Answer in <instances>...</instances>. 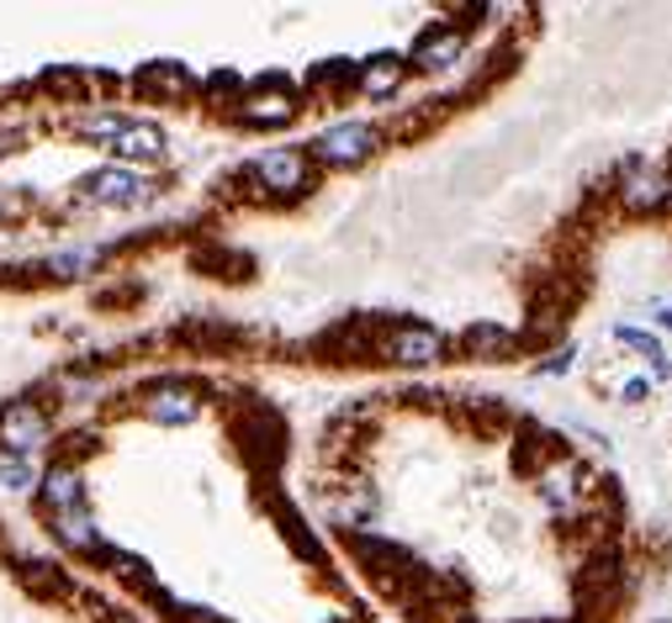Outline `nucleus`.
Returning <instances> with one entry per match:
<instances>
[{
	"label": "nucleus",
	"mask_w": 672,
	"mask_h": 623,
	"mask_svg": "<svg viewBox=\"0 0 672 623\" xmlns=\"http://www.w3.org/2000/svg\"><path fill=\"white\" fill-rule=\"evenodd\" d=\"M0 445L11 449V454H32V449L48 445V413H43V402H5L0 407Z\"/></svg>",
	"instance_id": "20e7f679"
},
{
	"label": "nucleus",
	"mask_w": 672,
	"mask_h": 623,
	"mask_svg": "<svg viewBox=\"0 0 672 623\" xmlns=\"http://www.w3.org/2000/svg\"><path fill=\"white\" fill-rule=\"evenodd\" d=\"M619 196H625L630 211H657L672 196V175H662L657 164L636 159V164H625V175H619Z\"/></svg>",
	"instance_id": "6e6552de"
},
{
	"label": "nucleus",
	"mask_w": 672,
	"mask_h": 623,
	"mask_svg": "<svg viewBox=\"0 0 672 623\" xmlns=\"http://www.w3.org/2000/svg\"><path fill=\"white\" fill-rule=\"evenodd\" d=\"M43 503L54 507V512H75V507H86V481L80 471H69V465H54V471L43 475Z\"/></svg>",
	"instance_id": "9b49d317"
},
{
	"label": "nucleus",
	"mask_w": 672,
	"mask_h": 623,
	"mask_svg": "<svg viewBox=\"0 0 672 623\" xmlns=\"http://www.w3.org/2000/svg\"><path fill=\"white\" fill-rule=\"evenodd\" d=\"M460 59V32L451 27H434L419 37V48H413V64L419 69H445V64H456Z\"/></svg>",
	"instance_id": "ddd939ff"
},
{
	"label": "nucleus",
	"mask_w": 672,
	"mask_h": 623,
	"mask_svg": "<svg viewBox=\"0 0 672 623\" xmlns=\"http://www.w3.org/2000/svg\"><path fill=\"white\" fill-rule=\"evenodd\" d=\"M239 117L249 127H286L297 117V95H292V85L281 74H271V80H260V85H249L239 95Z\"/></svg>",
	"instance_id": "7ed1b4c3"
},
{
	"label": "nucleus",
	"mask_w": 672,
	"mask_h": 623,
	"mask_svg": "<svg viewBox=\"0 0 672 623\" xmlns=\"http://www.w3.org/2000/svg\"><path fill=\"white\" fill-rule=\"evenodd\" d=\"M572 475H578L572 465H567V471H550L546 475V503H561V507L572 503Z\"/></svg>",
	"instance_id": "a211bd4d"
},
{
	"label": "nucleus",
	"mask_w": 672,
	"mask_h": 623,
	"mask_svg": "<svg viewBox=\"0 0 672 623\" xmlns=\"http://www.w3.org/2000/svg\"><path fill=\"white\" fill-rule=\"evenodd\" d=\"M398 85H402V64L392 59V54H381V59H371L366 69H361V90L376 95V101H387Z\"/></svg>",
	"instance_id": "2eb2a0df"
},
{
	"label": "nucleus",
	"mask_w": 672,
	"mask_h": 623,
	"mask_svg": "<svg viewBox=\"0 0 672 623\" xmlns=\"http://www.w3.org/2000/svg\"><path fill=\"white\" fill-rule=\"evenodd\" d=\"M376 143H381V132H376L371 122H339V127H329V132H318L312 159H318V164H334V170H344V164H361V159H371V153H376Z\"/></svg>",
	"instance_id": "f03ea898"
},
{
	"label": "nucleus",
	"mask_w": 672,
	"mask_h": 623,
	"mask_svg": "<svg viewBox=\"0 0 672 623\" xmlns=\"http://www.w3.org/2000/svg\"><path fill=\"white\" fill-rule=\"evenodd\" d=\"M0 481H5L11 492H27V486H32V471H27V465H0Z\"/></svg>",
	"instance_id": "aec40b11"
},
{
	"label": "nucleus",
	"mask_w": 672,
	"mask_h": 623,
	"mask_svg": "<svg viewBox=\"0 0 672 623\" xmlns=\"http://www.w3.org/2000/svg\"><path fill=\"white\" fill-rule=\"evenodd\" d=\"M668 623H672V619H668Z\"/></svg>",
	"instance_id": "5701e85b"
},
{
	"label": "nucleus",
	"mask_w": 672,
	"mask_h": 623,
	"mask_svg": "<svg viewBox=\"0 0 672 623\" xmlns=\"http://www.w3.org/2000/svg\"><path fill=\"white\" fill-rule=\"evenodd\" d=\"M191 623H223V619H213V613H196V619H191Z\"/></svg>",
	"instance_id": "4be33fe9"
},
{
	"label": "nucleus",
	"mask_w": 672,
	"mask_h": 623,
	"mask_svg": "<svg viewBox=\"0 0 672 623\" xmlns=\"http://www.w3.org/2000/svg\"><path fill=\"white\" fill-rule=\"evenodd\" d=\"M133 85L149 90V95H170V101H181L185 90H191V69L175 64V59H159V64H144Z\"/></svg>",
	"instance_id": "9d476101"
},
{
	"label": "nucleus",
	"mask_w": 672,
	"mask_h": 623,
	"mask_svg": "<svg viewBox=\"0 0 672 623\" xmlns=\"http://www.w3.org/2000/svg\"><path fill=\"white\" fill-rule=\"evenodd\" d=\"M43 85L54 90L59 101H91V95H86V74H80V69H64V64L43 69Z\"/></svg>",
	"instance_id": "dca6fc26"
},
{
	"label": "nucleus",
	"mask_w": 672,
	"mask_h": 623,
	"mask_svg": "<svg viewBox=\"0 0 672 623\" xmlns=\"http://www.w3.org/2000/svg\"><path fill=\"white\" fill-rule=\"evenodd\" d=\"M614 338H619L625 349H636L641 359H662V338H657V333H641V327H619Z\"/></svg>",
	"instance_id": "f3484780"
},
{
	"label": "nucleus",
	"mask_w": 672,
	"mask_h": 623,
	"mask_svg": "<svg viewBox=\"0 0 672 623\" xmlns=\"http://www.w3.org/2000/svg\"><path fill=\"white\" fill-rule=\"evenodd\" d=\"M460 344H466L477 359H509L514 355V333H509V327H498V323L466 327V338H460Z\"/></svg>",
	"instance_id": "4468645a"
},
{
	"label": "nucleus",
	"mask_w": 672,
	"mask_h": 623,
	"mask_svg": "<svg viewBox=\"0 0 672 623\" xmlns=\"http://www.w3.org/2000/svg\"><path fill=\"white\" fill-rule=\"evenodd\" d=\"M254 180L271 191V196H297L307 191V153L303 149H271L254 159Z\"/></svg>",
	"instance_id": "0eeeda50"
},
{
	"label": "nucleus",
	"mask_w": 672,
	"mask_h": 623,
	"mask_svg": "<svg viewBox=\"0 0 672 623\" xmlns=\"http://www.w3.org/2000/svg\"><path fill=\"white\" fill-rule=\"evenodd\" d=\"M572 355H578V349H572V344H561V349L540 365V376H567V370H572Z\"/></svg>",
	"instance_id": "6ab92c4d"
},
{
	"label": "nucleus",
	"mask_w": 672,
	"mask_h": 623,
	"mask_svg": "<svg viewBox=\"0 0 672 623\" xmlns=\"http://www.w3.org/2000/svg\"><path fill=\"white\" fill-rule=\"evenodd\" d=\"M646 396H651V381H630L625 387V402H646Z\"/></svg>",
	"instance_id": "412c9836"
},
{
	"label": "nucleus",
	"mask_w": 672,
	"mask_h": 623,
	"mask_svg": "<svg viewBox=\"0 0 672 623\" xmlns=\"http://www.w3.org/2000/svg\"><path fill=\"white\" fill-rule=\"evenodd\" d=\"M54 534L75 550V555H101V534H95L91 512L75 507V512H54Z\"/></svg>",
	"instance_id": "f8f14e48"
},
{
	"label": "nucleus",
	"mask_w": 672,
	"mask_h": 623,
	"mask_svg": "<svg viewBox=\"0 0 672 623\" xmlns=\"http://www.w3.org/2000/svg\"><path fill=\"white\" fill-rule=\"evenodd\" d=\"M381 355L392 359V365H434V359L445 355V338L424 323H398L381 338Z\"/></svg>",
	"instance_id": "423d86ee"
},
{
	"label": "nucleus",
	"mask_w": 672,
	"mask_h": 623,
	"mask_svg": "<svg viewBox=\"0 0 672 623\" xmlns=\"http://www.w3.org/2000/svg\"><path fill=\"white\" fill-rule=\"evenodd\" d=\"M144 196H149V180L133 164H101L80 180V201H91V207H138Z\"/></svg>",
	"instance_id": "f257e3e1"
},
{
	"label": "nucleus",
	"mask_w": 672,
	"mask_h": 623,
	"mask_svg": "<svg viewBox=\"0 0 672 623\" xmlns=\"http://www.w3.org/2000/svg\"><path fill=\"white\" fill-rule=\"evenodd\" d=\"M196 413H202V391L185 387V381H159V387H149V396H144V417H149V423H164V428H181V423H191Z\"/></svg>",
	"instance_id": "39448f33"
},
{
	"label": "nucleus",
	"mask_w": 672,
	"mask_h": 623,
	"mask_svg": "<svg viewBox=\"0 0 672 623\" xmlns=\"http://www.w3.org/2000/svg\"><path fill=\"white\" fill-rule=\"evenodd\" d=\"M106 149L117 153V159H164V127L127 117L123 127H117V138H112Z\"/></svg>",
	"instance_id": "1a4fd4ad"
}]
</instances>
